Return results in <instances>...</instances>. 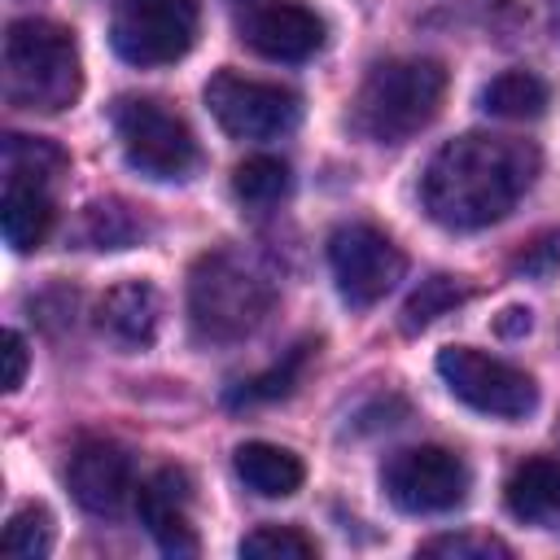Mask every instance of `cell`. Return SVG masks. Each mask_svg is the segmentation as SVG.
I'll list each match as a JSON object with an SVG mask.
<instances>
[{
	"label": "cell",
	"mask_w": 560,
	"mask_h": 560,
	"mask_svg": "<svg viewBox=\"0 0 560 560\" xmlns=\"http://www.w3.org/2000/svg\"><path fill=\"white\" fill-rule=\"evenodd\" d=\"M201 31L197 0H122L109 22V44L127 66H171Z\"/></svg>",
	"instance_id": "7"
},
{
	"label": "cell",
	"mask_w": 560,
	"mask_h": 560,
	"mask_svg": "<svg viewBox=\"0 0 560 560\" xmlns=\"http://www.w3.org/2000/svg\"><path fill=\"white\" fill-rule=\"evenodd\" d=\"M381 486L398 512L433 516V512H451L468 499L472 472L446 446H402L385 459Z\"/></svg>",
	"instance_id": "9"
},
{
	"label": "cell",
	"mask_w": 560,
	"mask_h": 560,
	"mask_svg": "<svg viewBox=\"0 0 560 560\" xmlns=\"http://www.w3.org/2000/svg\"><path fill=\"white\" fill-rule=\"evenodd\" d=\"M538 149L516 136H490L468 131L446 140L424 175H420V201L424 214L451 232H477L499 223L516 210V201L529 192L538 175Z\"/></svg>",
	"instance_id": "1"
},
{
	"label": "cell",
	"mask_w": 560,
	"mask_h": 560,
	"mask_svg": "<svg viewBox=\"0 0 560 560\" xmlns=\"http://www.w3.org/2000/svg\"><path fill=\"white\" fill-rule=\"evenodd\" d=\"M22 381H26V341H22V332H4V389L13 394V389H22Z\"/></svg>",
	"instance_id": "28"
},
{
	"label": "cell",
	"mask_w": 560,
	"mask_h": 560,
	"mask_svg": "<svg viewBox=\"0 0 560 560\" xmlns=\"http://www.w3.org/2000/svg\"><path fill=\"white\" fill-rule=\"evenodd\" d=\"M241 39L267 61H306L324 48V18L298 0H249Z\"/></svg>",
	"instance_id": "11"
},
{
	"label": "cell",
	"mask_w": 560,
	"mask_h": 560,
	"mask_svg": "<svg viewBox=\"0 0 560 560\" xmlns=\"http://www.w3.org/2000/svg\"><path fill=\"white\" fill-rule=\"evenodd\" d=\"M57 219L52 206V184L35 179H4V201H0V232L13 254H31L48 241Z\"/></svg>",
	"instance_id": "15"
},
{
	"label": "cell",
	"mask_w": 560,
	"mask_h": 560,
	"mask_svg": "<svg viewBox=\"0 0 560 560\" xmlns=\"http://www.w3.org/2000/svg\"><path fill=\"white\" fill-rule=\"evenodd\" d=\"M232 468L245 481V490H254L258 499H289L306 477L302 459L276 442H241L232 455Z\"/></svg>",
	"instance_id": "16"
},
{
	"label": "cell",
	"mask_w": 560,
	"mask_h": 560,
	"mask_svg": "<svg viewBox=\"0 0 560 560\" xmlns=\"http://www.w3.org/2000/svg\"><path fill=\"white\" fill-rule=\"evenodd\" d=\"M328 267L337 280V293L350 306H372L381 302L398 280H402V249L372 223H341L328 236Z\"/></svg>",
	"instance_id": "10"
},
{
	"label": "cell",
	"mask_w": 560,
	"mask_h": 560,
	"mask_svg": "<svg viewBox=\"0 0 560 560\" xmlns=\"http://www.w3.org/2000/svg\"><path fill=\"white\" fill-rule=\"evenodd\" d=\"M438 376L464 407H472L481 416L521 420L538 402V385L529 372H521L486 350H472V346H446L438 354Z\"/></svg>",
	"instance_id": "8"
},
{
	"label": "cell",
	"mask_w": 560,
	"mask_h": 560,
	"mask_svg": "<svg viewBox=\"0 0 560 560\" xmlns=\"http://www.w3.org/2000/svg\"><path fill=\"white\" fill-rule=\"evenodd\" d=\"M66 486L74 503L92 516H118L131 499V455L118 442H79L66 464Z\"/></svg>",
	"instance_id": "12"
},
{
	"label": "cell",
	"mask_w": 560,
	"mask_h": 560,
	"mask_svg": "<svg viewBox=\"0 0 560 560\" xmlns=\"http://www.w3.org/2000/svg\"><path fill=\"white\" fill-rule=\"evenodd\" d=\"M241 556H254V560H311V556H319V547L298 525H258V529H249L241 538Z\"/></svg>",
	"instance_id": "24"
},
{
	"label": "cell",
	"mask_w": 560,
	"mask_h": 560,
	"mask_svg": "<svg viewBox=\"0 0 560 560\" xmlns=\"http://www.w3.org/2000/svg\"><path fill=\"white\" fill-rule=\"evenodd\" d=\"M311 341H298L293 350H284V359H276L267 372H258V376H249V381H236L228 394H223V402L228 407H258V402H276V398H289L298 385H302V372H306V363H311Z\"/></svg>",
	"instance_id": "18"
},
{
	"label": "cell",
	"mask_w": 560,
	"mask_h": 560,
	"mask_svg": "<svg viewBox=\"0 0 560 560\" xmlns=\"http://www.w3.org/2000/svg\"><path fill=\"white\" fill-rule=\"evenodd\" d=\"M83 83L74 35L48 18H18L4 31V101L35 114H61Z\"/></svg>",
	"instance_id": "4"
},
{
	"label": "cell",
	"mask_w": 560,
	"mask_h": 560,
	"mask_svg": "<svg viewBox=\"0 0 560 560\" xmlns=\"http://www.w3.org/2000/svg\"><path fill=\"white\" fill-rule=\"evenodd\" d=\"M468 284L459 280V276H429V280H420L416 289H411V298L402 302V332H420V328H429L433 319H442V315H451L459 302H468Z\"/></svg>",
	"instance_id": "22"
},
{
	"label": "cell",
	"mask_w": 560,
	"mask_h": 560,
	"mask_svg": "<svg viewBox=\"0 0 560 560\" xmlns=\"http://www.w3.org/2000/svg\"><path fill=\"white\" fill-rule=\"evenodd\" d=\"M136 512L149 529V538L166 556H197V529H192V481L184 468H158L149 481L136 490Z\"/></svg>",
	"instance_id": "13"
},
{
	"label": "cell",
	"mask_w": 560,
	"mask_h": 560,
	"mask_svg": "<svg viewBox=\"0 0 560 560\" xmlns=\"http://www.w3.org/2000/svg\"><path fill=\"white\" fill-rule=\"evenodd\" d=\"M529 328H534L529 306H508V311L494 319V332H499V337H525Z\"/></svg>",
	"instance_id": "29"
},
{
	"label": "cell",
	"mask_w": 560,
	"mask_h": 560,
	"mask_svg": "<svg viewBox=\"0 0 560 560\" xmlns=\"http://www.w3.org/2000/svg\"><path fill=\"white\" fill-rule=\"evenodd\" d=\"M122 158L149 179H188L197 171L192 127L153 96H118L109 109Z\"/></svg>",
	"instance_id": "5"
},
{
	"label": "cell",
	"mask_w": 560,
	"mask_h": 560,
	"mask_svg": "<svg viewBox=\"0 0 560 560\" xmlns=\"http://www.w3.org/2000/svg\"><path fill=\"white\" fill-rule=\"evenodd\" d=\"M293 188V175H289V162L284 158H271V153H254L245 158L236 171H232V192L241 206L249 210H271L289 197Z\"/></svg>",
	"instance_id": "20"
},
{
	"label": "cell",
	"mask_w": 560,
	"mask_h": 560,
	"mask_svg": "<svg viewBox=\"0 0 560 560\" xmlns=\"http://www.w3.org/2000/svg\"><path fill=\"white\" fill-rule=\"evenodd\" d=\"M162 324V298L149 280H118L96 302V332L114 341L118 350H144L153 346Z\"/></svg>",
	"instance_id": "14"
},
{
	"label": "cell",
	"mask_w": 560,
	"mask_h": 560,
	"mask_svg": "<svg viewBox=\"0 0 560 560\" xmlns=\"http://www.w3.org/2000/svg\"><path fill=\"white\" fill-rule=\"evenodd\" d=\"M481 109L508 122H525L538 118L547 109V83L529 70H503L481 88Z\"/></svg>",
	"instance_id": "19"
},
{
	"label": "cell",
	"mask_w": 560,
	"mask_h": 560,
	"mask_svg": "<svg viewBox=\"0 0 560 560\" xmlns=\"http://www.w3.org/2000/svg\"><path fill=\"white\" fill-rule=\"evenodd\" d=\"M206 105L232 140H280L302 122V96L293 88L241 70L210 74Z\"/></svg>",
	"instance_id": "6"
},
{
	"label": "cell",
	"mask_w": 560,
	"mask_h": 560,
	"mask_svg": "<svg viewBox=\"0 0 560 560\" xmlns=\"http://www.w3.org/2000/svg\"><path fill=\"white\" fill-rule=\"evenodd\" d=\"M144 236V219L127 201H92L83 210V241L92 249H127Z\"/></svg>",
	"instance_id": "23"
},
{
	"label": "cell",
	"mask_w": 560,
	"mask_h": 560,
	"mask_svg": "<svg viewBox=\"0 0 560 560\" xmlns=\"http://www.w3.org/2000/svg\"><path fill=\"white\" fill-rule=\"evenodd\" d=\"M276 302V280L258 258L236 249H210L188 276V324L201 341L249 337Z\"/></svg>",
	"instance_id": "2"
},
{
	"label": "cell",
	"mask_w": 560,
	"mask_h": 560,
	"mask_svg": "<svg viewBox=\"0 0 560 560\" xmlns=\"http://www.w3.org/2000/svg\"><path fill=\"white\" fill-rule=\"evenodd\" d=\"M66 153L52 140L39 136H4V179H35V184H52L66 175Z\"/></svg>",
	"instance_id": "21"
},
{
	"label": "cell",
	"mask_w": 560,
	"mask_h": 560,
	"mask_svg": "<svg viewBox=\"0 0 560 560\" xmlns=\"http://www.w3.org/2000/svg\"><path fill=\"white\" fill-rule=\"evenodd\" d=\"M420 556H446V560H508L512 547L490 534H438L420 542Z\"/></svg>",
	"instance_id": "26"
},
{
	"label": "cell",
	"mask_w": 560,
	"mask_h": 560,
	"mask_svg": "<svg viewBox=\"0 0 560 560\" xmlns=\"http://www.w3.org/2000/svg\"><path fill=\"white\" fill-rule=\"evenodd\" d=\"M503 494H508V512L516 521L542 525V521L560 516V459L534 455V459L516 464Z\"/></svg>",
	"instance_id": "17"
},
{
	"label": "cell",
	"mask_w": 560,
	"mask_h": 560,
	"mask_svg": "<svg viewBox=\"0 0 560 560\" xmlns=\"http://www.w3.org/2000/svg\"><path fill=\"white\" fill-rule=\"evenodd\" d=\"M446 96V70L433 57H394L372 66L350 105V122L372 144H402L420 136Z\"/></svg>",
	"instance_id": "3"
},
{
	"label": "cell",
	"mask_w": 560,
	"mask_h": 560,
	"mask_svg": "<svg viewBox=\"0 0 560 560\" xmlns=\"http://www.w3.org/2000/svg\"><path fill=\"white\" fill-rule=\"evenodd\" d=\"M4 551L9 556H26V560H39L52 551V512L39 508V503H26L9 516L4 525Z\"/></svg>",
	"instance_id": "25"
},
{
	"label": "cell",
	"mask_w": 560,
	"mask_h": 560,
	"mask_svg": "<svg viewBox=\"0 0 560 560\" xmlns=\"http://www.w3.org/2000/svg\"><path fill=\"white\" fill-rule=\"evenodd\" d=\"M560 262V236H542V241H534V245H525L521 254H516V271H525V276H547L551 267Z\"/></svg>",
	"instance_id": "27"
}]
</instances>
